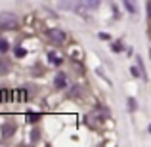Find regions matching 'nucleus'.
Listing matches in <instances>:
<instances>
[{
	"instance_id": "nucleus-1",
	"label": "nucleus",
	"mask_w": 151,
	"mask_h": 147,
	"mask_svg": "<svg viewBox=\"0 0 151 147\" xmlns=\"http://www.w3.org/2000/svg\"><path fill=\"white\" fill-rule=\"evenodd\" d=\"M19 25L17 17H15L14 14H0V29L2 31H15Z\"/></svg>"
},
{
	"instance_id": "nucleus-2",
	"label": "nucleus",
	"mask_w": 151,
	"mask_h": 147,
	"mask_svg": "<svg viewBox=\"0 0 151 147\" xmlns=\"http://www.w3.org/2000/svg\"><path fill=\"white\" fill-rule=\"evenodd\" d=\"M46 37H48V40H52L54 44H63V42H65V31H61V29H48L46 31Z\"/></svg>"
},
{
	"instance_id": "nucleus-3",
	"label": "nucleus",
	"mask_w": 151,
	"mask_h": 147,
	"mask_svg": "<svg viewBox=\"0 0 151 147\" xmlns=\"http://www.w3.org/2000/svg\"><path fill=\"white\" fill-rule=\"evenodd\" d=\"M0 134H2L4 140H8V138H12L15 134V124L14 122H4L2 128H0Z\"/></svg>"
},
{
	"instance_id": "nucleus-4",
	"label": "nucleus",
	"mask_w": 151,
	"mask_h": 147,
	"mask_svg": "<svg viewBox=\"0 0 151 147\" xmlns=\"http://www.w3.org/2000/svg\"><path fill=\"white\" fill-rule=\"evenodd\" d=\"M54 86L58 90H63L67 86V77L63 73H58V75H55V78H54Z\"/></svg>"
},
{
	"instance_id": "nucleus-5",
	"label": "nucleus",
	"mask_w": 151,
	"mask_h": 147,
	"mask_svg": "<svg viewBox=\"0 0 151 147\" xmlns=\"http://www.w3.org/2000/svg\"><path fill=\"white\" fill-rule=\"evenodd\" d=\"M81 4L86 8V10H96V8L100 6V2H98V0H81Z\"/></svg>"
},
{
	"instance_id": "nucleus-6",
	"label": "nucleus",
	"mask_w": 151,
	"mask_h": 147,
	"mask_svg": "<svg viewBox=\"0 0 151 147\" xmlns=\"http://www.w3.org/2000/svg\"><path fill=\"white\" fill-rule=\"evenodd\" d=\"M14 96H15V99H17V101H25V99L29 98V96H27V90H15Z\"/></svg>"
},
{
	"instance_id": "nucleus-7",
	"label": "nucleus",
	"mask_w": 151,
	"mask_h": 147,
	"mask_svg": "<svg viewBox=\"0 0 151 147\" xmlns=\"http://www.w3.org/2000/svg\"><path fill=\"white\" fill-rule=\"evenodd\" d=\"M124 8H126V10H128L132 15L138 11V10H136V4H134V0H124Z\"/></svg>"
},
{
	"instance_id": "nucleus-8",
	"label": "nucleus",
	"mask_w": 151,
	"mask_h": 147,
	"mask_svg": "<svg viewBox=\"0 0 151 147\" xmlns=\"http://www.w3.org/2000/svg\"><path fill=\"white\" fill-rule=\"evenodd\" d=\"M48 59H50L52 63H54V65H61V59H59L58 55L54 54V52H48Z\"/></svg>"
},
{
	"instance_id": "nucleus-9",
	"label": "nucleus",
	"mask_w": 151,
	"mask_h": 147,
	"mask_svg": "<svg viewBox=\"0 0 151 147\" xmlns=\"http://www.w3.org/2000/svg\"><path fill=\"white\" fill-rule=\"evenodd\" d=\"M38 118H40V115H38V113H29V115H27V122H31V124L37 122Z\"/></svg>"
},
{
	"instance_id": "nucleus-10",
	"label": "nucleus",
	"mask_w": 151,
	"mask_h": 147,
	"mask_svg": "<svg viewBox=\"0 0 151 147\" xmlns=\"http://www.w3.org/2000/svg\"><path fill=\"white\" fill-rule=\"evenodd\" d=\"M0 52H8V40H4V38H0Z\"/></svg>"
},
{
	"instance_id": "nucleus-11",
	"label": "nucleus",
	"mask_w": 151,
	"mask_h": 147,
	"mask_svg": "<svg viewBox=\"0 0 151 147\" xmlns=\"http://www.w3.org/2000/svg\"><path fill=\"white\" fill-rule=\"evenodd\" d=\"M138 65H140V73H142V78H147V75H145V69H144V63H142V59H138Z\"/></svg>"
},
{
	"instance_id": "nucleus-12",
	"label": "nucleus",
	"mask_w": 151,
	"mask_h": 147,
	"mask_svg": "<svg viewBox=\"0 0 151 147\" xmlns=\"http://www.w3.org/2000/svg\"><path fill=\"white\" fill-rule=\"evenodd\" d=\"M8 94H10L8 90H0V101H6V99H8Z\"/></svg>"
},
{
	"instance_id": "nucleus-13",
	"label": "nucleus",
	"mask_w": 151,
	"mask_h": 147,
	"mask_svg": "<svg viewBox=\"0 0 151 147\" xmlns=\"http://www.w3.org/2000/svg\"><path fill=\"white\" fill-rule=\"evenodd\" d=\"M25 54H27V52L23 50V48H15V57H23Z\"/></svg>"
},
{
	"instance_id": "nucleus-14",
	"label": "nucleus",
	"mask_w": 151,
	"mask_h": 147,
	"mask_svg": "<svg viewBox=\"0 0 151 147\" xmlns=\"http://www.w3.org/2000/svg\"><path fill=\"white\" fill-rule=\"evenodd\" d=\"M128 105H130V111H136V105H138V103H136V99H132V98H130V99H128Z\"/></svg>"
},
{
	"instance_id": "nucleus-15",
	"label": "nucleus",
	"mask_w": 151,
	"mask_h": 147,
	"mask_svg": "<svg viewBox=\"0 0 151 147\" xmlns=\"http://www.w3.org/2000/svg\"><path fill=\"white\" fill-rule=\"evenodd\" d=\"M130 73H132V75H134V77H142V73H140V71H138V69H136V67H132V71H130Z\"/></svg>"
},
{
	"instance_id": "nucleus-16",
	"label": "nucleus",
	"mask_w": 151,
	"mask_h": 147,
	"mask_svg": "<svg viewBox=\"0 0 151 147\" xmlns=\"http://www.w3.org/2000/svg\"><path fill=\"white\" fill-rule=\"evenodd\" d=\"M31 140H33V141H37V140H38V130H35V132L31 134Z\"/></svg>"
},
{
	"instance_id": "nucleus-17",
	"label": "nucleus",
	"mask_w": 151,
	"mask_h": 147,
	"mask_svg": "<svg viewBox=\"0 0 151 147\" xmlns=\"http://www.w3.org/2000/svg\"><path fill=\"white\" fill-rule=\"evenodd\" d=\"M113 50H115V52H121L122 48H121V44H119V42H115V44H113Z\"/></svg>"
},
{
	"instance_id": "nucleus-18",
	"label": "nucleus",
	"mask_w": 151,
	"mask_h": 147,
	"mask_svg": "<svg viewBox=\"0 0 151 147\" xmlns=\"http://www.w3.org/2000/svg\"><path fill=\"white\" fill-rule=\"evenodd\" d=\"M147 14H149V17H151V2L147 4Z\"/></svg>"
},
{
	"instance_id": "nucleus-19",
	"label": "nucleus",
	"mask_w": 151,
	"mask_h": 147,
	"mask_svg": "<svg viewBox=\"0 0 151 147\" xmlns=\"http://www.w3.org/2000/svg\"><path fill=\"white\" fill-rule=\"evenodd\" d=\"M149 132H151V126H149Z\"/></svg>"
}]
</instances>
